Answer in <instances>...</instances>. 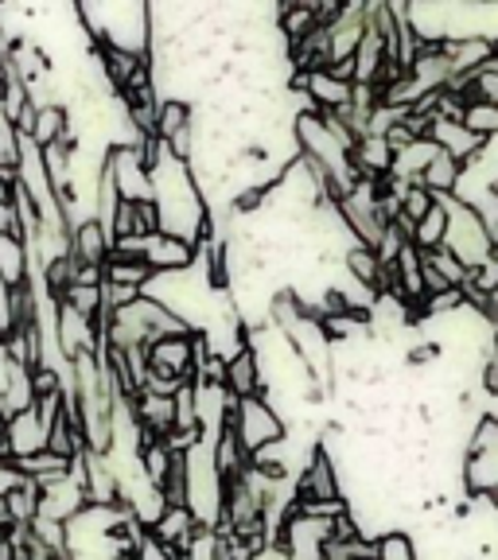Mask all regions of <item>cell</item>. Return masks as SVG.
I'll return each instance as SVG.
<instances>
[{"label": "cell", "instance_id": "7c38bea8", "mask_svg": "<svg viewBox=\"0 0 498 560\" xmlns=\"http://www.w3.org/2000/svg\"><path fill=\"white\" fill-rule=\"evenodd\" d=\"M70 132H74V125H70V109H67V105H44V109H39V117H35L32 140L39 144V149H51V144L67 140Z\"/></svg>", "mask_w": 498, "mask_h": 560}, {"label": "cell", "instance_id": "ac0fdd59", "mask_svg": "<svg viewBox=\"0 0 498 560\" xmlns=\"http://www.w3.org/2000/svg\"><path fill=\"white\" fill-rule=\"evenodd\" d=\"M222 552V541L215 529H199V534L192 537V545H187V552L179 560H219Z\"/></svg>", "mask_w": 498, "mask_h": 560}, {"label": "cell", "instance_id": "5bb4252c", "mask_svg": "<svg viewBox=\"0 0 498 560\" xmlns=\"http://www.w3.org/2000/svg\"><path fill=\"white\" fill-rule=\"evenodd\" d=\"M444 242H448V207L444 199H437V207L413 226V245H417L420 254H432V249H444Z\"/></svg>", "mask_w": 498, "mask_h": 560}, {"label": "cell", "instance_id": "8992f818", "mask_svg": "<svg viewBox=\"0 0 498 560\" xmlns=\"http://www.w3.org/2000/svg\"><path fill=\"white\" fill-rule=\"evenodd\" d=\"M227 389H230L234 401H245V397H265L262 359H257L254 347H245L238 359L227 362Z\"/></svg>", "mask_w": 498, "mask_h": 560}, {"label": "cell", "instance_id": "2e32d148", "mask_svg": "<svg viewBox=\"0 0 498 560\" xmlns=\"http://www.w3.org/2000/svg\"><path fill=\"white\" fill-rule=\"evenodd\" d=\"M464 125L467 132H475L479 140H490V137H498V105H490V102H467V109H464Z\"/></svg>", "mask_w": 498, "mask_h": 560}, {"label": "cell", "instance_id": "30bf717a", "mask_svg": "<svg viewBox=\"0 0 498 560\" xmlns=\"http://www.w3.org/2000/svg\"><path fill=\"white\" fill-rule=\"evenodd\" d=\"M460 179H464V164L452 160L448 152H437V160L429 164V172L420 175V187L432 191L437 199H452L460 191Z\"/></svg>", "mask_w": 498, "mask_h": 560}, {"label": "cell", "instance_id": "d6986e66", "mask_svg": "<svg viewBox=\"0 0 498 560\" xmlns=\"http://www.w3.org/2000/svg\"><path fill=\"white\" fill-rule=\"evenodd\" d=\"M479 389H483V397H495L498 394V354H487V359H483Z\"/></svg>", "mask_w": 498, "mask_h": 560}, {"label": "cell", "instance_id": "4fadbf2b", "mask_svg": "<svg viewBox=\"0 0 498 560\" xmlns=\"http://www.w3.org/2000/svg\"><path fill=\"white\" fill-rule=\"evenodd\" d=\"M195 129V102H179V97H160V114H157V137L172 140L179 132Z\"/></svg>", "mask_w": 498, "mask_h": 560}, {"label": "cell", "instance_id": "9a60e30c", "mask_svg": "<svg viewBox=\"0 0 498 560\" xmlns=\"http://www.w3.org/2000/svg\"><path fill=\"white\" fill-rule=\"evenodd\" d=\"M105 284H121V289H137L144 292L152 280V269L144 261H121V257H109L105 261Z\"/></svg>", "mask_w": 498, "mask_h": 560}, {"label": "cell", "instance_id": "9c48e42d", "mask_svg": "<svg viewBox=\"0 0 498 560\" xmlns=\"http://www.w3.org/2000/svg\"><path fill=\"white\" fill-rule=\"evenodd\" d=\"M343 269H347V277L359 280L362 289L378 292V296L385 292V265H382V257L370 249V245H362V242L350 245L347 254H343Z\"/></svg>", "mask_w": 498, "mask_h": 560}, {"label": "cell", "instance_id": "7a4b0ae2", "mask_svg": "<svg viewBox=\"0 0 498 560\" xmlns=\"http://www.w3.org/2000/svg\"><path fill=\"white\" fill-rule=\"evenodd\" d=\"M230 432L238 436V444L245 447V455H257L265 447L289 440V420L280 417L265 397H245L234 405V420H230Z\"/></svg>", "mask_w": 498, "mask_h": 560}, {"label": "cell", "instance_id": "e0dca14e", "mask_svg": "<svg viewBox=\"0 0 498 560\" xmlns=\"http://www.w3.org/2000/svg\"><path fill=\"white\" fill-rule=\"evenodd\" d=\"M483 452H498V424L490 417H479L467 432V447H464V459L467 455H483Z\"/></svg>", "mask_w": 498, "mask_h": 560}, {"label": "cell", "instance_id": "3957f363", "mask_svg": "<svg viewBox=\"0 0 498 560\" xmlns=\"http://www.w3.org/2000/svg\"><path fill=\"white\" fill-rule=\"evenodd\" d=\"M444 207H448V242H444V249H452V254L460 257L467 269H479V265L495 254V242H490L487 230H483L479 214H475V210L467 207V202H460V199H444Z\"/></svg>", "mask_w": 498, "mask_h": 560}, {"label": "cell", "instance_id": "ba28073f", "mask_svg": "<svg viewBox=\"0 0 498 560\" xmlns=\"http://www.w3.org/2000/svg\"><path fill=\"white\" fill-rule=\"evenodd\" d=\"M4 440H9L12 464H16V459H27V455L44 452L47 429H44V420L35 417V409H27V412H16V417L9 420V436Z\"/></svg>", "mask_w": 498, "mask_h": 560}, {"label": "cell", "instance_id": "52a82bcc", "mask_svg": "<svg viewBox=\"0 0 498 560\" xmlns=\"http://www.w3.org/2000/svg\"><path fill=\"white\" fill-rule=\"evenodd\" d=\"M425 265V289L432 292H448V289H464L467 280V265L452 254V249H432V254H420Z\"/></svg>", "mask_w": 498, "mask_h": 560}, {"label": "cell", "instance_id": "ffe728a7", "mask_svg": "<svg viewBox=\"0 0 498 560\" xmlns=\"http://www.w3.org/2000/svg\"><path fill=\"white\" fill-rule=\"evenodd\" d=\"M483 417H490L498 424V394L495 397H483Z\"/></svg>", "mask_w": 498, "mask_h": 560}, {"label": "cell", "instance_id": "44dd1931", "mask_svg": "<svg viewBox=\"0 0 498 560\" xmlns=\"http://www.w3.org/2000/svg\"><path fill=\"white\" fill-rule=\"evenodd\" d=\"M9 409H4V405H0V440H4V436H9Z\"/></svg>", "mask_w": 498, "mask_h": 560}, {"label": "cell", "instance_id": "6da1fadb", "mask_svg": "<svg viewBox=\"0 0 498 560\" xmlns=\"http://www.w3.org/2000/svg\"><path fill=\"white\" fill-rule=\"evenodd\" d=\"M79 20L90 44L152 59V4H79Z\"/></svg>", "mask_w": 498, "mask_h": 560}, {"label": "cell", "instance_id": "277c9868", "mask_svg": "<svg viewBox=\"0 0 498 560\" xmlns=\"http://www.w3.org/2000/svg\"><path fill=\"white\" fill-rule=\"evenodd\" d=\"M109 254H114V237L105 234L102 222L86 219V222H79V226L70 230V257H74L79 265H90V269H105Z\"/></svg>", "mask_w": 498, "mask_h": 560}, {"label": "cell", "instance_id": "7402d4cb", "mask_svg": "<svg viewBox=\"0 0 498 560\" xmlns=\"http://www.w3.org/2000/svg\"><path fill=\"white\" fill-rule=\"evenodd\" d=\"M490 354H498V319H495V327H490Z\"/></svg>", "mask_w": 498, "mask_h": 560}, {"label": "cell", "instance_id": "5b68a950", "mask_svg": "<svg viewBox=\"0 0 498 560\" xmlns=\"http://www.w3.org/2000/svg\"><path fill=\"white\" fill-rule=\"evenodd\" d=\"M195 245L179 242V237L172 234H157L144 242V265H149L152 272H184L195 265Z\"/></svg>", "mask_w": 498, "mask_h": 560}, {"label": "cell", "instance_id": "8fae6325", "mask_svg": "<svg viewBox=\"0 0 498 560\" xmlns=\"http://www.w3.org/2000/svg\"><path fill=\"white\" fill-rule=\"evenodd\" d=\"M0 280L9 289H24L27 280H32V254L16 237H0Z\"/></svg>", "mask_w": 498, "mask_h": 560}]
</instances>
